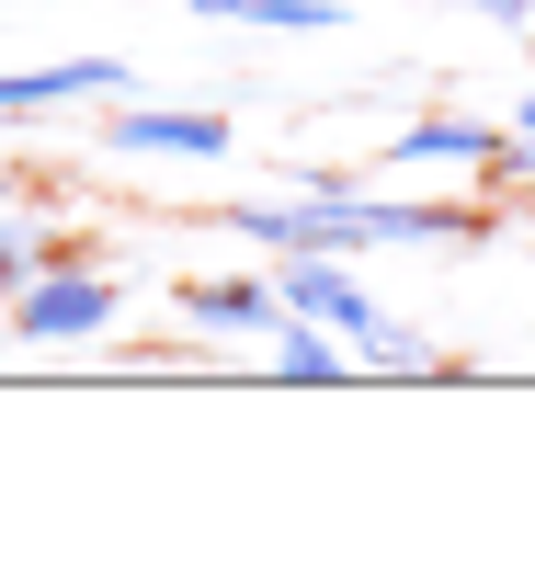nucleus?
<instances>
[{"label":"nucleus","mask_w":535,"mask_h":570,"mask_svg":"<svg viewBox=\"0 0 535 570\" xmlns=\"http://www.w3.org/2000/svg\"><path fill=\"white\" fill-rule=\"evenodd\" d=\"M103 137L126 160H228V115H194V104H126Z\"/></svg>","instance_id":"nucleus-4"},{"label":"nucleus","mask_w":535,"mask_h":570,"mask_svg":"<svg viewBox=\"0 0 535 570\" xmlns=\"http://www.w3.org/2000/svg\"><path fill=\"white\" fill-rule=\"evenodd\" d=\"M274 285H285V308H297V320L343 331L354 354H376V365H422V331L387 320L365 285H354V263H343V252H274Z\"/></svg>","instance_id":"nucleus-2"},{"label":"nucleus","mask_w":535,"mask_h":570,"mask_svg":"<svg viewBox=\"0 0 535 570\" xmlns=\"http://www.w3.org/2000/svg\"><path fill=\"white\" fill-rule=\"evenodd\" d=\"M274 376H297V389H330V376H354V343L285 308V320H274Z\"/></svg>","instance_id":"nucleus-8"},{"label":"nucleus","mask_w":535,"mask_h":570,"mask_svg":"<svg viewBox=\"0 0 535 570\" xmlns=\"http://www.w3.org/2000/svg\"><path fill=\"white\" fill-rule=\"evenodd\" d=\"M467 12H502V23H524V12H535V0H467Z\"/></svg>","instance_id":"nucleus-12"},{"label":"nucleus","mask_w":535,"mask_h":570,"mask_svg":"<svg viewBox=\"0 0 535 570\" xmlns=\"http://www.w3.org/2000/svg\"><path fill=\"white\" fill-rule=\"evenodd\" d=\"M513 137H535V91H524V115H513Z\"/></svg>","instance_id":"nucleus-13"},{"label":"nucleus","mask_w":535,"mask_h":570,"mask_svg":"<svg viewBox=\"0 0 535 570\" xmlns=\"http://www.w3.org/2000/svg\"><path fill=\"white\" fill-rule=\"evenodd\" d=\"M206 23H262V35H330L343 0H194Z\"/></svg>","instance_id":"nucleus-9"},{"label":"nucleus","mask_w":535,"mask_h":570,"mask_svg":"<svg viewBox=\"0 0 535 570\" xmlns=\"http://www.w3.org/2000/svg\"><path fill=\"white\" fill-rule=\"evenodd\" d=\"M23 274H34V240H23V228H0V297H12Z\"/></svg>","instance_id":"nucleus-10"},{"label":"nucleus","mask_w":535,"mask_h":570,"mask_svg":"<svg viewBox=\"0 0 535 570\" xmlns=\"http://www.w3.org/2000/svg\"><path fill=\"white\" fill-rule=\"evenodd\" d=\"M126 69L115 58H58V69H23V80H0V115H58V104H115Z\"/></svg>","instance_id":"nucleus-5"},{"label":"nucleus","mask_w":535,"mask_h":570,"mask_svg":"<svg viewBox=\"0 0 535 570\" xmlns=\"http://www.w3.org/2000/svg\"><path fill=\"white\" fill-rule=\"evenodd\" d=\"M103 320H115V274H91V263H34L12 285L23 343H80V331H103Z\"/></svg>","instance_id":"nucleus-3"},{"label":"nucleus","mask_w":535,"mask_h":570,"mask_svg":"<svg viewBox=\"0 0 535 570\" xmlns=\"http://www.w3.org/2000/svg\"><path fill=\"white\" fill-rule=\"evenodd\" d=\"M502 149H513V126H467V115H422V126H399V160H410V171H445V160L502 171Z\"/></svg>","instance_id":"nucleus-7"},{"label":"nucleus","mask_w":535,"mask_h":570,"mask_svg":"<svg viewBox=\"0 0 535 570\" xmlns=\"http://www.w3.org/2000/svg\"><path fill=\"white\" fill-rule=\"evenodd\" d=\"M491 206H399V195H308V206H228V228L251 252H433L467 240Z\"/></svg>","instance_id":"nucleus-1"},{"label":"nucleus","mask_w":535,"mask_h":570,"mask_svg":"<svg viewBox=\"0 0 535 570\" xmlns=\"http://www.w3.org/2000/svg\"><path fill=\"white\" fill-rule=\"evenodd\" d=\"M182 320H194V331H217V343H239V331H262V343H274V320H285V285H274V274L194 285V297H182Z\"/></svg>","instance_id":"nucleus-6"},{"label":"nucleus","mask_w":535,"mask_h":570,"mask_svg":"<svg viewBox=\"0 0 535 570\" xmlns=\"http://www.w3.org/2000/svg\"><path fill=\"white\" fill-rule=\"evenodd\" d=\"M502 171H524V183H535V137H513V149H502Z\"/></svg>","instance_id":"nucleus-11"}]
</instances>
